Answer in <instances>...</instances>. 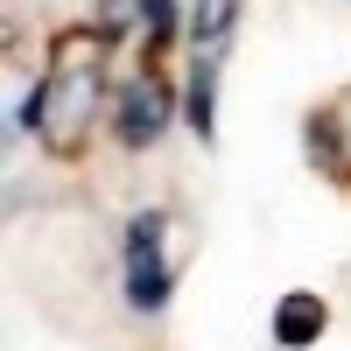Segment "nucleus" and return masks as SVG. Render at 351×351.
I'll list each match as a JSON object with an SVG mask.
<instances>
[{
  "label": "nucleus",
  "instance_id": "7ed1b4c3",
  "mask_svg": "<svg viewBox=\"0 0 351 351\" xmlns=\"http://www.w3.org/2000/svg\"><path fill=\"white\" fill-rule=\"evenodd\" d=\"M169 211H134L127 218V302L141 316H155L176 288V260H169Z\"/></svg>",
  "mask_w": 351,
  "mask_h": 351
},
{
  "label": "nucleus",
  "instance_id": "f257e3e1",
  "mask_svg": "<svg viewBox=\"0 0 351 351\" xmlns=\"http://www.w3.org/2000/svg\"><path fill=\"white\" fill-rule=\"evenodd\" d=\"M106 56H112V28H99V21H77V28H56L49 36L43 77L28 92V127H36L49 162H84L92 155V134H99L106 99H112Z\"/></svg>",
  "mask_w": 351,
  "mask_h": 351
},
{
  "label": "nucleus",
  "instance_id": "6e6552de",
  "mask_svg": "<svg viewBox=\"0 0 351 351\" xmlns=\"http://www.w3.org/2000/svg\"><path fill=\"white\" fill-rule=\"evenodd\" d=\"M141 14V56H169V43L183 36V8L176 0H134Z\"/></svg>",
  "mask_w": 351,
  "mask_h": 351
},
{
  "label": "nucleus",
  "instance_id": "423d86ee",
  "mask_svg": "<svg viewBox=\"0 0 351 351\" xmlns=\"http://www.w3.org/2000/svg\"><path fill=\"white\" fill-rule=\"evenodd\" d=\"M218 49H197L190 56V92H183V112H190V134L197 141H211L218 134Z\"/></svg>",
  "mask_w": 351,
  "mask_h": 351
},
{
  "label": "nucleus",
  "instance_id": "39448f33",
  "mask_svg": "<svg viewBox=\"0 0 351 351\" xmlns=\"http://www.w3.org/2000/svg\"><path fill=\"white\" fill-rule=\"evenodd\" d=\"M330 330V302L316 295V288H288V295L274 302V344L281 351H302Z\"/></svg>",
  "mask_w": 351,
  "mask_h": 351
},
{
  "label": "nucleus",
  "instance_id": "0eeeda50",
  "mask_svg": "<svg viewBox=\"0 0 351 351\" xmlns=\"http://www.w3.org/2000/svg\"><path fill=\"white\" fill-rule=\"evenodd\" d=\"M232 21H239V0H190L183 36H190V49H225Z\"/></svg>",
  "mask_w": 351,
  "mask_h": 351
},
{
  "label": "nucleus",
  "instance_id": "f03ea898",
  "mask_svg": "<svg viewBox=\"0 0 351 351\" xmlns=\"http://www.w3.org/2000/svg\"><path fill=\"white\" fill-rule=\"evenodd\" d=\"M169 112H176V84L162 71V56H141V71L120 84V99H112V134H120V148H155L169 134Z\"/></svg>",
  "mask_w": 351,
  "mask_h": 351
},
{
  "label": "nucleus",
  "instance_id": "20e7f679",
  "mask_svg": "<svg viewBox=\"0 0 351 351\" xmlns=\"http://www.w3.org/2000/svg\"><path fill=\"white\" fill-rule=\"evenodd\" d=\"M309 162H316V176H330L337 190H351V84H337V92L309 112Z\"/></svg>",
  "mask_w": 351,
  "mask_h": 351
}]
</instances>
